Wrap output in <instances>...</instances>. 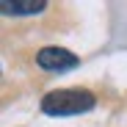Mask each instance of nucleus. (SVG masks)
<instances>
[{
	"label": "nucleus",
	"mask_w": 127,
	"mask_h": 127,
	"mask_svg": "<svg viewBox=\"0 0 127 127\" xmlns=\"http://www.w3.org/2000/svg\"><path fill=\"white\" fill-rule=\"evenodd\" d=\"M3 14H14V17H31V14H41L47 8V0H0Z\"/></svg>",
	"instance_id": "7ed1b4c3"
},
{
	"label": "nucleus",
	"mask_w": 127,
	"mask_h": 127,
	"mask_svg": "<svg viewBox=\"0 0 127 127\" xmlns=\"http://www.w3.org/2000/svg\"><path fill=\"white\" fill-rule=\"evenodd\" d=\"M36 64L41 69H47V72H69L77 66V55L69 53V50H64V47H41L36 53Z\"/></svg>",
	"instance_id": "f03ea898"
},
{
	"label": "nucleus",
	"mask_w": 127,
	"mask_h": 127,
	"mask_svg": "<svg viewBox=\"0 0 127 127\" xmlns=\"http://www.w3.org/2000/svg\"><path fill=\"white\" fill-rule=\"evenodd\" d=\"M97 97L89 89H58L41 97V113L47 116H80V113H89L94 111Z\"/></svg>",
	"instance_id": "f257e3e1"
}]
</instances>
